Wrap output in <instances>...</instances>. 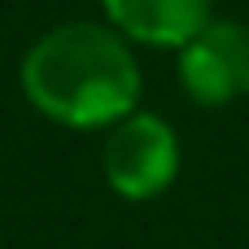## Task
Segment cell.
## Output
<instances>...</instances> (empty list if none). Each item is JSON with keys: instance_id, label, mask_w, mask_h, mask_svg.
<instances>
[{"instance_id": "cell-2", "label": "cell", "mask_w": 249, "mask_h": 249, "mask_svg": "<svg viewBox=\"0 0 249 249\" xmlns=\"http://www.w3.org/2000/svg\"><path fill=\"white\" fill-rule=\"evenodd\" d=\"M179 171V140L158 114L123 118L105 140V179L127 201L158 197Z\"/></svg>"}, {"instance_id": "cell-4", "label": "cell", "mask_w": 249, "mask_h": 249, "mask_svg": "<svg viewBox=\"0 0 249 249\" xmlns=\"http://www.w3.org/2000/svg\"><path fill=\"white\" fill-rule=\"evenodd\" d=\"M214 0H105L114 26L144 44H188L210 22Z\"/></svg>"}, {"instance_id": "cell-3", "label": "cell", "mask_w": 249, "mask_h": 249, "mask_svg": "<svg viewBox=\"0 0 249 249\" xmlns=\"http://www.w3.org/2000/svg\"><path fill=\"white\" fill-rule=\"evenodd\" d=\"M179 79L201 105H228L249 96V26L232 18H210L179 57Z\"/></svg>"}, {"instance_id": "cell-1", "label": "cell", "mask_w": 249, "mask_h": 249, "mask_svg": "<svg viewBox=\"0 0 249 249\" xmlns=\"http://www.w3.org/2000/svg\"><path fill=\"white\" fill-rule=\"evenodd\" d=\"M22 88L39 114L66 127H105L131 114L140 70L114 31L66 22L31 44L22 57Z\"/></svg>"}]
</instances>
